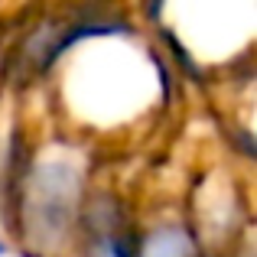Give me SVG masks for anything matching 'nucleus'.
<instances>
[{
    "mask_svg": "<svg viewBox=\"0 0 257 257\" xmlns=\"http://www.w3.org/2000/svg\"><path fill=\"white\" fill-rule=\"evenodd\" d=\"M46 91L56 104L59 131L91 144L98 134H127L170 111L182 85L140 30L78 46L49 78Z\"/></svg>",
    "mask_w": 257,
    "mask_h": 257,
    "instance_id": "obj_1",
    "label": "nucleus"
},
{
    "mask_svg": "<svg viewBox=\"0 0 257 257\" xmlns=\"http://www.w3.org/2000/svg\"><path fill=\"white\" fill-rule=\"evenodd\" d=\"M98 179L91 144L65 131L33 134L7 192L0 231L17 257H72L85 199Z\"/></svg>",
    "mask_w": 257,
    "mask_h": 257,
    "instance_id": "obj_2",
    "label": "nucleus"
},
{
    "mask_svg": "<svg viewBox=\"0 0 257 257\" xmlns=\"http://www.w3.org/2000/svg\"><path fill=\"white\" fill-rule=\"evenodd\" d=\"M140 208L117 182L94 179L72 257H137Z\"/></svg>",
    "mask_w": 257,
    "mask_h": 257,
    "instance_id": "obj_3",
    "label": "nucleus"
},
{
    "mask_svg": "<svg viewBox=\"0 0 257 257\" xmlns=\"http://www.w3.org/2000/svg\"><path fill=\"white\" fill-rule=\"evenodd\" d=\"M202 251L182 205L140 208L137 257H195Z\"/></svg>",
    "mask_w": 257,
    "mask_h": 257,
    "instance_id": "obj_4",
    "label": "nucleus"
},
{
    "mask_svg": "<svg viewBox=\"0 0 257 257\" xmlns=\"http://www.w3.org/2000/svg\"><path fill=\"white\" fill-rule=\"evenodd\" d=\"M10 254H13V244H10V238L0 231V257H10Z\"/></svg>",
    "mask_w": 257,
    "mask_h": 257,
    "instance_id": "obj_5",
    "label": "nucleus"
},
{
    "mask_svg": "<svg viewBox=\"0 0 257 257\" xmlns=\"http://www.w3.org/2000/svg\"><path fill=\"white\" fill-rule=\"evenodd\" d=\"M195 257H225V251H208V247H202Z\"/></svg>",
    "mask_w": 257,
    "mask_h": 257,
    "instance_id": "obj_6",
    "label": "nucleus"
}]
</instances>
